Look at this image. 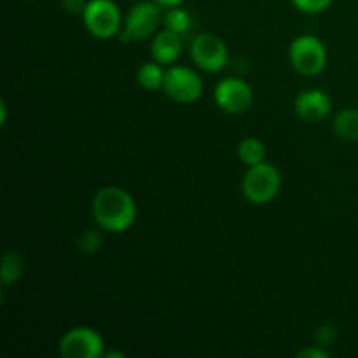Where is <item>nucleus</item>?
Wrapping results in <instances>:
<instances>
[{"label": "nucleus", "instance_id": "obj_1", "mask_svg": "<svg viewBox=\"0 0 358 358\" xmlns=\"http://www.w3.org/2000/svg\"><path fill=\"white\" fill-rule=\"evenodd\" d=\"M91 212L98 227L108 233H122L136 219V205L131 194L115 185L100 189L94 194Z\"/></svg>", "mask_w": 358, "mask_h": 358}, {"label": "nucleus", "instance_id": "obj_2", "mask_svg": "<svg viewBox=\"0 0 358 358\" xmlns=\"http://www.w3.org/2000/svg\"><path fill=\"white\" fill-rule=\"evenodd\" d=\"M282 189V175L273 164L262 163L248 166L243 178V196L252 205H266L278 196Z\"/></svg>", "mask_w": 358, "mask_h": 358}, {"label": "nucleus", "instance_id": "obj_3", "mask_svg": "<svg viewBox=\"0 0 358 358\" xmlns=\"http://www.w3.org/2000/svg\"><path fill=\"white\" fill-rule=\"evenodd\" d=\"M84 27L100 41L115 37L121 31V9L112 0H90L83 13Z\"/></svg>", "mask_w": 358, "mask_h": 358}, {"label": "nucleus", "instance_id": "obj_4", "mask_svg": "<svg viewBox=\"0 0 358 358\" xmlns=\"http://www.w3.org/2000/svg\"><path fill=\"white\" fill-rule=\"evenodd\" d=\"M290 65L303 76H317L327 65V49L315 35H301L289 48Z\"/></svg>", "mask_w": 358, "mask_h": 358}, {"label": "nucleus", "instance_id": "obj_5", "mask_svg": "<svg viewBox=\"0 0 358 358\" xmlns=\"http://www.w3.org/2000/svg\"><path fill=\"white\" fill-rule=\"evenodd\" d=\"M163 91L178 103H194L203 94V80L189 66H170L164 73Z\"/></svg>", "mask_w": 358, "mask_h": 358}, {"label": "nucleus", "instance_id": "obj_6", "mask_svg": "<svg viewBox=\"0 0 358 358\" xmlns=\"http://www.w3.org/2000/svg\"><path fill=\"white\" fill-rule=\"evenodd\" d=\"M103 338L91 327H73L59 341V355L63 358H98L103 357Z\"/></svg>", "mask_w": 358, "mask_h": 358}, {"label": "nucleus", "instance_id": "obj_7", "mask_svg": "<svg viewBox=\"0 0 358 358\" xmlns=\"http://www.w3.org/2000/svg\"><path fill=\"white\" fill-rule=\"evenodd\" d=\"M159 7L154 2H138L129 9L124 28L121 30V41H145L152 37L159 27Z\"/></svg>", "mask_w": 358, "mask_h": 358}, {"label": "nucleus", "instance_id": "obj_8", "mask_svg": "<svg viewBox=\"0 0 358 358\" xmlns=\"http://www.w3.org/2000/svg\"><path fill=\"white\" fill-rule=\"evenodd\" d=\"M191 58L205 72L217 73L227 65L229 51L220 37L213 34H199L191 44Z\"/></svg>", "mask_w": 358, "mask_h": 358}, {"label": "nucleus", "instance_id": "obj_9", "mask_svg": "<svg viewBox=\"0 0 358 358\" xmlns=\"http://www.w3.org/2000/svg\"><path fill=\"white\" fill-rule=\"evenodd\" d=\"M215 103L227 114H243L254 103V91L247 80L227 77L215 86Z\"/></svg>", "mask_w": 358, "mask_h": 358}, {"label": "nucleus", "instance_id": "obj_10", "mask_svg": "<svg viewBox=\"0 0 358 358\" xmlns=\"http://www.w3.org/2000/svg\"><path fill=\"white\" fill-rule=\"evenodd\" d=\"M294 110L303 121L318 122L331 114L332 101L324 91L304 90L297 94L294 101Z\"/></svg>", "mask_w": 358, "mask_h": 358}, {"label": "nucleus", "instance_id": "obj_11", "mask_svg": "<svg viewBox=\"0 0 358 358\" xmlns=\"http://www.w3.org/2000/svg\"><path fill=\"white\" fill-rule=\"evenodd\" d=\"M150 55H152L154 62L161 63V65H171L178 59L182 55V38L180 35L175 31L164 28L163 31L154 37L152 44H150Z\"/></svg>", "mask_w": 358, "mask_h": 358}, {"label": "nucleus", "instance_id": "obj_12", "mask_svg": "<svg viewBox=\"0 0 358 358\" xmlns=\"http://www.w3.org/2000/svg\"><path fill=\"white\" fill-rule=\"evenodd\" d=\"M334 133L346 142H358V108H343L332 122Z\"/></svg>", "mask_w": 358, "mask_h": 358}, {"label": "nucleus", "instance_id": "obj_13", "mask_svg": "<svg viewBox=\"0 0 358 358\" xmlns=\"http://www.w3.org/2000/svg\"><path fill=\"white\" fill-rule=\"evenodd\" d=\"M164 70L161 69V63L157 62H149L143 63L142 66L136 72V80L142 87H145L147 91H157L163 90L164 84Z\"/></svg>", "mask_w": 358, "mask_h": 358}, {"label": "nucleus", "instance_id": "obj_14", "mask_svg": "<svg viewBox=\"0 0 358 358\" xmlns=\"http://www.w3.org/2000/svg\"><path fill=\"white\" fill-rule=\"evenodd\" d=\"M24 273V261L17 252L9 250L2 259V268H0V280L3 285L17 282Z\"/></svg>", "mask_w": 358, "mask_h": 358}, {"label": "nucleus", "instance_id": "obj_15", "mask_svg": "<svg viewBox=\"0 0 358 358\" xmlns=\"http://www.w3.org/2000/svg\"><path fill=\"white\" fill-rule=\"evenodd\" d=\"M238 156L247 166H254L266 159V145L259 138L248 136V138L241 140L238 145Z\"/></svg>", "mask_w": 358, "mask_h": 358}, {"label": "nucleus", "instance_id": "obj_16", "mask_svg": "<svg viewBox=\"0 0 358 358\" xmlns=\"http://www.w3.org/2000/svg\"><path fill=\"white\" fill-rule=\"evenodd\" d=\"M189 27H191V14L185 9H182L180 6L171 7L166 13V16H164V28L175 31V34H185Z\"/></svg>", "mask_w": 358, "mask_h": 358}, {"label": "nucleus", "instance_id": "obj_17", "mask_svg": "<svg viewBox=\"0 0 358 358\" xmlns=\"http://www.w3.org/2000/svg\"><path fill=\"white\" fill-rule=\"evenodd\" d=\"M77 245H79V250L84 252V254H93V252H96L98 248H100L101 236L98 234V231H93V229L84 231V233L79 236Z\"/></svg>", "mask_w": 358, "mask_h": 358}, {"label": "nucleus", "instance_id": "obj_18", "mask_svg": "<svg viewBox=\"0 0 358 358\" xmlns=\"http://www.w3.org/2000/svg\"><path fill=\"white\" fill-rule=\"evenodd\" d=\"M334 0H292L294 6L301 10V13L306 14H318L327 10L332 6Z\"/></svg>", "mask_w": 358, "mask_h": 358}, {"label": "nucleus", "instance_id": "obj_19", "mask_svg": "<svg viewBox=\"0 0 358 358\" xmlns=\"http://www.w3.org/2000/svg\"><path fill=\"white\" fill-rule=\"evenodd\" d=\"M338 329L334 327H320L317 332V341L322 343V345H331L334 341V338L338 336Z\"/></svg>", "mask_w": 358, "mask_h": 358}, {"label": "nucleus", "instance_id": "obj_20", "mask_svg": "<svg viewBox=\"0 0 358 358\" xmlns=\"http://www.w3.org/2000/svg\"><path fill=\"white\" fill-rule=\"evenodd\" d=\"M86 3L87 2H84V0H63V9L72 14H83L84 9H86Z\"/></svg>", "mask_w": 358, "mask_h": 358}, {"label": "nucleus", "instance_id": "obj_21", "mask_svg": "<svg viewBox=\"0 0 358 358\" xmlns=\"http://www.w3.org/2000/svg\"><path fill=\"white\" fill-rule=\"evenodd\" d=\"M297 357L299 358H329V353L324 352L322 348H318V346H313V348H306L303 350V352L297 353Z\"/></svg>", "mask_w": 358, "mask_h": 358}, {"label": "nucleus", "instance_id": "obj_22", "mask_svg": "<svg viewBox=\"0 0 358 358\" xmlns=\"http://www.w3.org/2000/svg\"><path fill=\"white\" fill-rule=\"evenodd\" d=\"M157 3H159L161 7H168V9H171V7H178L180 6L184 0H156Z\"/></svg>", "mask_w": 358, "mask_h": 358}, {"label": "nucleus", "instance_id": "obj_23", "mask_svg": "<svg viewBox=\"0 0 358 358\" xmlns=\"http://www.w3.org/2000/svg\"><path fill=\"white\" fill-rule=\"evenodd\" d=\"M0 110H2V124H6V121H7V105H6V101H2V103H0Z\"/></svg>", "mask_w": 358, "mask_h": 358}, {"label": "nucleus", "instance_id": "obj_24", "mask_svg": "<svg viewBox=\"0 0 358 358\" xmlns=\"http://www.w3.org/2000/svg\"><path fill=\"white\" fill-rule=\"evenodd\" d=\"M105 358H124V353L121 352H108V353H103Z\"/></svg>", "mask_w": 358, "mask_h": 358}]
</instances>
